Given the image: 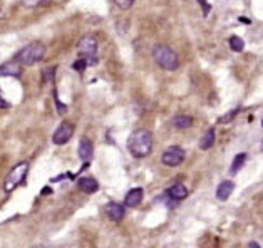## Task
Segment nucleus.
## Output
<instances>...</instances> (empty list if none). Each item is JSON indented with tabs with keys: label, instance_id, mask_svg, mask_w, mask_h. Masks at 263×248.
<instances>
[{
	"label": "nucleus",
	"instance_id": "obj_1",
	"mask_svg": "<svg viewBox=\"0 0 263 248\" xmlns=\"http://www.w3.org/2000/svg\"><path fill=\"white\" fill-rule=\"evenodd\" d=\"M153 144H155V138H153L151 131L147 129H138L127 139V149L134 158H146L151 155Z\"/></svg>",
	"mask_w": 263,
	"mask_h": 248
},
{
	"label": "nucleus",
	"instance_id": "obj_2",
	"mask_svg": "<svg viewBox=\"0 0 263 248\" xmlns=\"http://www.w3.org/2000/svg\"><path fill=\"white\" fill-rule=\"evenodd\" d=\"M153 61L156 64L164 69V71H176L179 67V55L175 49H171L170 46H164V44H156L153 47Z\"/></svg>",
	"mask_w": 263,
	"mask_h": 248
},
{
	"label": "nucleus",
	"instance_id": "obj_3",
	"mask_svg": "<svg viewBox=\"0 0 263 248\" xmlns=\"http://www.w3.org/2000/svg\"><path fill=\"white\" fill-rule=\"evenodd\" d=\"M46 55V46L42 42H30L25 47H22L17 52L15 59L21 62L22 66H34L37 62H41Z\"/></svg>",
	"mask_w": 263,
	"mask_h": 248
},
{
	"label": "nucleus",
	"instance_id": "obj_4",
	"mask_svg": "<svg viewBox=\"0 0 263 248\" xmlns=\"http://www.w3.org/2000/svg\"><path fill=\"white\" fill-rule=\"evenodd\" d=\"M27 173H29V163L27 161H22V163L15 164V166L9 171L7 178H5V181H4V192L5 193L15 192V189L25 181V176H27Z\"/></svg>",
	"mask_w": 263,
	"mask_h": 248
},
{
	"label": "nucleus",
	"instance_id": "obj_5",
	"mask_svg": "<svg viewBox=\"0 0 263 248\" xmlns=\"http://www.w3.org/2000/svg\"><path fill=\"white\" fill-rule=\"evenodd\" d=\"M98 39L94 35H86L78 44V52L89 66H96L98 64Z\"/></svg>",
	"mask_w": 263,
	"mask_h": 248
},
{
	"label": "nucleus",
	"instance_id": "obj_6",
	"mask_svg": "<svg viewBox=\"0 0 263 248\" xmlns=\"http://www.w3.org/2000/svg\"><path fill=\"white\" fill-rule=\"evenodd\" d=\"M184 149H181L179 146H170V148H166L161 155V163L164 166H178V164H181L184 161Z\"/></svg>",
	"mask_w": 263,
	"mask_h": 248
},
{
	"label": "nucleus",
	"instance_id": "obj_7",
	"mask_svg": "<svg viewBox=\"0 0 263 248\" xmlns=\"http://www.w3.org/2000/svg\"><path fill=\"white\" fill-rule=\"evenodd\" d=\"M72 136H74V124L69 123V121H62L59 128L52 135V141L54 144H66Z\"/></svg>",
	"mask_w": 263,
	"mask_h": 248
},
{
	"label": "nucleus",
	"instance_id": "obj_8",
	"mask_svg": "<svg viewBox=\"0 0 263 248\" xmlns=\"http://www.w3.org/2000/svg\"><path fill=\"white\" fill-rule=\"evenodd\" d=\"M21 74H22V64L17 59L4 62L0 66V75L2 78H21Z\"/></svg>",
	"mask_w": 263,
	"mask_h": 248
},
{
	"label": "nucleus",
	"instance_id": "obj_9",
	"mask_svg": "<svg viewBox=\"0 0 263 248\" xmlns=\"http://www.w3.org/2000/svg\"><path fill=\"white\" fill-rule=\"evenodd\" d=\"M143 196H144L143 188H133V189H129L127 195H126V198H124V206L136 208L138 205H141V201H143Z\"/></svg>",
	"mask_w": 263,
	"mask_h": 248
},
{
	"label": "nucleus",
	"instance_id": "obj_10",
	"mask_svg": "<svg viewBox=\"0 0 263 248\" xmlns=\"http://www.w3.org/2000/svg\"><path fill=\"white\" fill-rule=\"evenodd\" d=\"M166 195H168L171 200L181 201L188 196V188H186L183 183H175L173 186H170L168 189H166Z\"/></svg>",
	"mask_w": 263,
	"mask_h": 248
},
{
	"label": "nucleus",
	"instance_id": "obj_11",
	"mask_svg": "<svg viewBox=\"0 0 263 248\" xmlns=\"http://www.w3.org/2000/svg\"><path fill=\"white\" fill-rule=\"evenodd\" d=\"M92 152H94V146L91 143V139L82 138L81 143H79V158H81V161H84V163L91 161Z\"/></svg>",
	"mask_w": 263,
	"mask_h": 248
},
{
	"label": "nucleus",
	"instance_id": "obj_12",
	"mask_svg": "<svg viewBox=\"0 0 263 248\" xmlns=\"http://www.w3.org/2000/svg\"><path fill=\"white\" fill-rule=\"evenodd\" d=\"M233 189H235V183L233 181H230V180L221 181L220 184H218V188H216V198L220 201H227L230 198V195L233 193Z\"/></svg>",
	"mask_w": 263,
	"mask_h": 248
},
{
	"label": "nucleus",
	"instance_id": "obj_13",
	"mask_svg": "<svg viewBox=\"0 0 263 248\" xmlns=\"http://www.w3.org/2000/svg\"><path fill=\"white\" fill-rule=\"evenodd\" d=\"M106 213L107 216L111 218L112 221H121L124 218V213H126V209L123 205H119V203H107L106 205Z\"/></svg>",
	"mask_w": 263,
	"mask_h": 248
},
{
	"label": "nucleus",
	"instance_id": "obj_14",
	"mask_svg": "<svg viewBox=\"0 0 263 248\" xmlns=\"http://www.w3.org/2000/svg\"><path fill=\"white\" fill-rule=\"evenodd\" d=\"M171 126L178 131H184V129H190L193 126V119L190 116H184V114H178L171 119Z\"/></svg>",
	"mask_w": 263,
	"mask_h": 248
},
{
	"label": "nucleus",
	"instance_id": "obj_15",
	"mask_svg": "<svg viewBox=\"0 0 263 248\" xmlns=\"http://www.w3.org/2000/svg\"><path fill=\"white\" fill-rule=\"evenodd\" d=\"M79 188L82 189L84 193H96L99 189V183L94 180V178H81V180L78 181Z\"/></svg>",
	"mask_w": 263,
	"mask_h": 248
},
{
	"label": "nucleus",
	"instance_id": "obj_16",
	"mask_svg": "<svg viewBox=\"0 0 263 248\" xmlns=\"http://www.w3.org/2000/svg\"><path fill=\"white\" fill-rule=\"evenodd\" d=\"M213 144H215V131L210 129V131L204 132L203 138L200 139V148L203 151H208L210 148H213Z\"/></svg>",
	"mask_w": 263,
	"mask_h": 248
},
{
	"label": "nucleus",
	"instance_id": "obj_17",
	"mask_svg": "<svg viewBox=\"0 0 263 248\" xmlns=\"http://www.w3.org/2000/svg\"><path fill=\"white\" fill-rule=\"evenodd\" d=\"M247 161V152H238V155L235 156V160L232 163V169H230V173L232 175H236L238 171L243 168V164Z\"/></svg>",
	"mask_w": 263,
	"mask_h": 248
},
{
	"label": "nucleus",
	"instance_id": "obj_18",
	"mask_svg": "<svg viewBox=\"0 0 263 248\" xmlns=\"http://www.w3.org/2000/svg\"><path fill=\"white\" fill-rule=\"evenodd\" d=\"M230 47H232L233 52H241L243 47H245V42H243V39H240V37H230Z\"/></svg>",
	"mask_w": 263,
	"mask_h": 248
},
{
	"label": "nucleus",
	"instance_id": "obj_19",
	"mask_svg": "<svg viewBox=\"0 0 263 248\" xmlns=\"http://www.w3.org/2000/svg\"><path fill=\"white\" fill-rule=\"evenodd\" d=\"M49 0H21V4L24 7H29V9H37V7H42L46 5Z\"/></svg>",
	"mask_w": 263,
	"mask_h": 248
},
{
	"label": "nucleus",
	"instance_id": "obj_20",
	"mask_svg": "<svg viewBox=\"0 0 263 248\" xmlns=\"http://www.w3.org/2000/svg\"><path fill=\"white\" fill-rule=\"evenodd\" d=\"M238 112H240V107H236V109L228 111L227 114H224V116H221L220 119H218V123H220V124H227V123H230V121H233Z\"/></svg>",
	"mask_w": 263,
	"mask_h": 248
},
{
	"label": "nucleus",
	"instance_id": "obj_21",
	"mask_svg": "<svg viewBox=\"0 0 263 248\" xmlns=\"http://www.w3.org/2000/svg\"><path fill=\"white\" fill-rule=\"evenodd\" d=\"M114 4H116L121 10H127V9L133 7L134 0H114Z\"/></svg>",
	"mask_w": 263,
	"mask_h": 248
},
{
	"label": "nucleus",
	"instance_id": "obj_22",
	"mask_svg": "<svg viewBox=\"0 0 263 248\" xmlns=\"http://www.w3.org/2000/svg\"><path fill=\"white\" fill-rule=\"evenodd\" d=\"M87 66H89V64H87V62H86L84 59H82V57H81V61H78V62L74 64V67L78 69V71H84V69H86Z\"/></svg>",
	"mask_w": 263,
	"mask_h": 248
},
{
	"label": "nucleus",
	"instance_id": "obj_23",
	"mask_svg": "<svg viewBox=\"0 0 263 248\" xmlns=\"http://www.w3.org/2000/svg\"><path fill=\"white\" fill-rule=\"evenodd\" d=\"M0 107H2V109H7V107H10V103H9L7 99H5L2 91H0Z\"/></svg>",
	"mask_w": 263,
	"mask_h": 248
},
{
	"label": "nucleus",
	"instance_id": "obj_24",
	"mask_svg": "<svg viewBox=\"0 0 263 248\" xmlns=\"http://www.w3.org/2000/svg\"><path fill=\"white\" fill-rule=\"evenodd\" d=\"M200 2L203 4V9H204V14H208V12H210V4H204V0H200Z\"/></svg>",
	"mask_w": 263,
	"mask_h": 248
},
{
	"label": "nucleus",
	"instance_id": "obj_25",
	"mask_svg": "<svg viewBox=\"0 0 263 248\" xmlns=\"http://www.w3.org/2000/svg\"><path fill=\"white\" fill-rule=\"evenodd\" d=\"M240 21H241L243 24H252V21H250V18H245V17H241Z\"/></svg>",
	"mask_w": 263,
	"mask_h": 248
},
{
	"label": "nucleus",
	"instance_id": "obj_26",
	"mask_svg": "<svg viewBox=\"0 0 263 248\" xmlns=\"http://www.w3.org/2000/svg\"><path fill=\"white\" fill-rule=\"evenodd\" d=\"M250 246H260L258 243H255V241H250V243H248Z\"/></svg>",
	"mask_w": 263,
	"mask_h": 248
}]
</instances>
